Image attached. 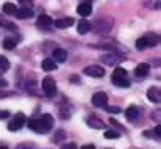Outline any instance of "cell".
I'll return each mask as SVG.
<instances>
[{"label": "cell", "mask_w": 161, "mask_h": 149, "mask_svg": "<svg viewBox=\"0 0 161 149\" xmlns=\"http://www.w3.org/2000/svg\"><path fill=\"white\" fill-rule=\"evenodd\" d=\"M68 58V52L64 49H54L53 51V61L54 63H64Z\"/></svg>", "instance_id": "11"}, {"label": "cell", "mask_w": 161, "mask_h": 149, "mask_svg": "<svg viewBox=\"0 0 161 149\" xmlns=\"http://www.w3.org/2000/svg\"><path fill=\"white\" fill-rule=\"evenodd\" d=\"M17 149H36V147L31 146V144H20V146H17Z\"/></svg>", "instance_id": "30"}, {"label": "cell", "mask_w": 161, "mask_h": 149, "mask_svg": "<svg viewBox=\"0 0 161 149\" xmlns=\"http://www.w3.org/2000/svg\"><path fill=\"white\" fill-rule=\"evenodd\" d=\"M120 137V134L117 132V130H105V139H119Z\"/></svg>", "instance_id": "25"}, {"label": "cell", "mask_w": 161, "mask_h": 149, "mask_svg": "<svg viewBox=\"0 0 161 149\" xmlns=\"http://www.w3.org/2000/svg\"><path fill=\"white\" fill-rule=\"evenodd\" d=\"M92 103L95 107H105L107 105V95L103 91H98V93L92 95Z\"/></svg>", "instance_id": "7"}, {"label": "cell", "mask_w": 161, "mask_h": 149, "mask_svg": "<svg viewBox=\"0 0 161 149\" xmlns=\"http://www.w3.org/2000/svg\"><path fill=\"white\" fill-rule=\"evenodd\" d=\"M125 56L124 54H119V52H107V54H103L102 56V63L103 64H112V66H115V64H119V63H122Z\"/></svg>", "instance_id": "4"}, {"label": "cell", "mask_w": 161, "mask_h": 149, "mask_svg": "<svg viewBox=\"0 0 161 149\" xmlns=\"http://www.w3.org/2000/svg\"><path fill=\"white\" fill-rule=\"evenodd\" d=\"M8 115H10V113H8L7 110H0V119H8Z\"/></svg>", "instance_id": "31"}, {"label": "cell", "mask_w": 161, "mask_h": 149, "mask_svg": "<svg viewBox=\"0 0 161 149\" xmlns=\"http://www.w3.org/2000/svg\"><path fill=\"white\" fill-rule=\"evenodd\" d=\"M105 110H107L108 113H119L120 108H119V107H110V105H105Z\"/></svg>", "instance_id": "27"}, {"label": "cell", "mask_w": 161, "mask_h": 149, "mask_svg": "<svg viewBox=\"0 0 161 149\" xmlns=\"http://www.w3.org/2000/svg\"><path fill=\"white\" fill-rule=\"evenodd\" d=\"M0 149H7V147L5 146H0Z\"/></svg>", "instance_id": "36"}, {"label": "cell", "mask_w": 161, "mask_h": 149, "mask_svg": "<svg viewBox=\"0 0 161 149\" xmlns=\"http://www.w3.org/2000/svg\"><path fill=\"white\" fill-rule=\"evenodd\" d=\"M119 78H127V73L124 68H115L112 73V80H119Z\"/></svg>", "instance_id": "21"}, {"label": "cell", "mask_w": 161, "mask_h": 149, "mask_svg": "<svg viewBox=\"0 0 161 149\" xmlns=\"http://www.w3.org/2000/svg\"><path fill=\"white\" fill-rule=\"evenodd\" d=\"M75 24V20L71 19V17H66V19H58V20H54V25L58 29H68V27H71V25Z\"/></svg>", "instance_id": "12"}, {"label": "cell", "mask_w": 161, "mask_h": 149, "mask_svg": "<svg viewBox=\"0 0 161 149\" xmlns=\"http://www.w3.org/2000/svg\"><path fill=\"white\" fill-rule=\"evenodd\" d=\"M90 29H92V24H90L88 20L81 19L80 22H78V34H86Z\"/></svg>", "instance_id": "16"}, {"label": "cell", "mask_w": 161, "mask_h": 149, "mask_svg": "<svg viewBox=\"0 0 161 149\" xmlns=\"http://www.w3.org/2000/svg\"><path fill=\"white\" fill-rule=\"evenodd\" d=\"M76 12L78 14H80L81 17H88L90 14H92V3L90 2H83V3H80V5H78V8H76Z\"/></svg>", "instance_id": "10"}, {"label": "cell", "mask_w": 161, "mask_h": 149, "mask_svg": "<svg viewBox=\"0 0 161 149\" xmlns=\"http://www.w3.org/2000/svg\"><path fill=\"white\" fill-rule=\"evenodd\" d=\"M159 132H161L159 125H156V127H154V137H156V139H159Z\"/></svg>", "instance_id": "32"}, {"label": "cell", "mask_w": 161, "mask_h": 149, "mask_svg": "<svg viewBox=\"0 0 161 149\" xmlns=\"http://www.w3.org/2000/svg\"><path fill=\"white\" fill-rule=\"evenodd\" d=\"M8 95H12V91H0V98H2V97H8Z\"/></svg>", "instance_id": "34"}, {"label": "cell", "mask_w": 161, "mask_h": 149, "mask_svg": "<svg viewBox=\"0 0 161 149\" xmlns=\"http://www.w3.org/2000/svg\"><path fill=\"white\" fill-rule=\"evenodd\" d=\"M139 115V108L136 107V105H132V107L125 108V117H127L129 120H136Z\"/></svg>", "instance_id": "15"}, {"label": "cell", "mask_w": 161, "mask_h": 149, "mask_svg": "<svg viewBox=\"0 0 161 149\" xmlns=\"http://www.w3.org/2000/svg\"><path fill=\"white\" fill-rule=\"evenodd\" d=\"M88 125L92 127V129H103V127H105V124H103L98 117H95V115L88 117Z\"/></svg>", "instance_id": "14"}, {"label": "cell", "mask_w": 161, "mask_h": 149, "mask_svg": "<svg viewBox=\"0 0 161 149\" xmlns=\"http://www.w3.org/2000/svg\"><path fill=\"white\" fill-rule=\"evenodd\" d=\"M85 74H88V76H93V78H102L105 71H103V68L100 66H88L85 68Z\"/></svg>", "instance_id": "8"}, {"label": "cell", "mask_w": 161, "mask_h": 149, "mask_svg": "<svg viewBox=\"0 0 161 149\" xmlns=\"http://www.w3.org/2000/svg\"><path fill=\"white\" fill-rule=\"evenodd\" d=\"M51 24H53V20H51V17H49V15H41V17L37 19V27H41V29L49 27Z\"/></svg>", "instance_id": "18"}, {"label": "cell", "mask_w": 161, "mask_h": 149, "mask_svg": "<svg viewBox=\"0 0 161 149\" xmlns=\"http://www.w3.org/2000/svg\"><path fill=\"white\" fill-rule=\"evenodd\" d=\"M41 68L44 69V71H53V69H56V63L53 59H42Z\"/></svg>", "instance_id": "20"}, {"label": "cell", "mask_w": 161, "mask_h": 149, "mask_svg": "<svg viewBox=\"0 0 161 149\" xmlns=\"http://www.w3.org/2000/svg\"><path fill=\"white\" fill-rule=\"evenodd\" d=\"M22 8H31L32 7V0H19Z\"/></svg>", "instance_id": "28"}, {"label": "cell", "mask_w": 161, "mask_h": 149, "mask_svg": "<svg viewBox=\"0 0 161 149\" xmlns=\"http://www.w3.org/2000/svg\"><path fill=\"white\" fill-rule=\"evenodd\" d=\"M42 90H44V93L47 95V97H54L56 95V83L53 78H44L42 80Z\"/></svg>", "instance_id": "6"}, {"label": "cell", "mask_w": 161, "mask_h": 149, "mask_svg": "<svg viewBox=\"0 0 161 149\" xmlns=\"http://www.w3.org/2000/svg\"><path fill=\"white\" fill-rule=\"evenodd\" d=\"M17 46V41L15 39H5V41H3V47H5V49H14V47Z\"/></svg>", "instance_id": "24"}, {"label": "cell", "mask_w": 161, "mask_h": 149, "mask_svg": "<svg viewBox=\"0 0 161 149\" xmlns=\"http://www.w3.org/2000/svg\"><path fill=\"white\" fill-rule=\"evenodd\" d=\"M61 149H78V147H76V144H73V142H71V144H63Z\"/></svg>", "instance_id": "29"}, {"label": "cell", "mask_w": 161, "mask_h": 149, "mask_svg": "<svg viewBox=\"0 0 161 149\" xmlns=\"http://www.w3.org/2000/svg\"><path fill=\"white\" fill-rule=\"evenodd\" d=\"M3 14H8V15H15L17 14V10H19V8H17L14 3H10V2H7V3H3Z\"/></svg>", "instance_id": "19"}, {"label": "cell", "mask_w": 161, "mask_h": 149, "mask_svg": "<svg viewBox=\"0 0 161 149\" xmlns=\"http://www.w3.org/2000/svg\"><path fill=\"white\" fill-rule=\"evenodd\" d=\"M158 42H159V36H158V34L147 32V34H144L142 37H139V39H137V42H136V47H137V49H146V47H154V46H158Z\"/></svg>", "instance_id": "2"}, {"label": "cell", "mask_w": 161, "mask_h": 149, "mask_svg": "<svg viewBox=\"0 0 161 149\" xmlns=\"http://www.w3.org/2000/svg\"><path fill=\"white\" fill-rule=\"evenodd\" d=\"M8 68H10V63H8V59L5 58V56H0V73H5Z\"/></svg>", "instance_id": "22"}, {"label": "cell", "mask_w": 161, "mask_h": 149, "mask_svg": "<svg viewBox=\"0 0 161 149\" xmlns=\"http://www.w3.org/2000/svg\"><path fill=\"white\" fill-rule=\"evenodd\" d=\"M53 115H49V113H42L41 117H37V119H31L27 122V127L32 130H36V132H47V130L53 127Z\"/></svg>", "instance_id": "1"}, {"label": "cell", "mask_w": 161, "mask_h": 149, "mask_svg": "<svg viewBox=\"0 0 161 149\" xmlns=\"http://www.w3.org/2000/svg\"><path fill=\"white\" fill-rule=\"evenodd\" d=\"M64 137H66V135H64V130H58V132H56V134H54V137H53V141H54V142H58V141H59V142H61V141H63V139H64Z\"/></svg>", "instance_id": "26"}, {"label": "cell", "mask_w": 161, "mask_h": 149, "mask_svg": "<svg viewBox=\"0 0 161 149\" xmlns=\"http://www.w3.org/2000/svg\"><path fill=\"white\" fill-rule=\"evenodd\" d=\"M112 25H114V19H110V17L100 19V20H97V24H95V32L97 34H108L112 29Z\"/></svg>", "instance_id": "3"}, {"label": "cell", "mask_w": 161, "mask_h": 149, "mask_svg": "<svg viewBox=\"0 0 161 149\" xmlns=\"http://www.w3.org/2000/svg\"><path fill=\"white\" fill-rule=\"evenodd\" d=\"M134 73H136V76H147V74H149V64L147 63L137 64L136 69H134Z\"/></svg>", "instance_id": "13"}, {"label": "cell", "mask_w": 161, "mask_h": 149, "mask_svg": "<svg viewBox=\"0 0 161 149\" xmlns=\"http://www.w3.org/2000/svg\"><path fill=\"white\" fill-rule=\"evenodd\" d=\"M159 93H161V91H159L158 86H151V88L147 90V100L153 102V103H159V100H161Z\"/></svg>", "instance_id": "9"}, {"label": "cell", "mask_w": 161, "mask_h": 149, "mask_svg": "<svg viewBox=\"0 0 161 149\" xmlns=\"http://www.w3.org/2000/svg\"><path fill=\"white\" fill-rule=\"evenodd\" d=\"M32 15H34L32 14V8H19L17 14H15L17 19H31Z\"/></svg>", "instance_id": "17"}, {"label": "cell", "mask_w": 161, "mask_h": 149, "mask_svg": "<svg viewBox=\"0 0 161 149\" xmlns=\"http://www.w3.org/2000/svg\"><path fill=\"white\" fill-rule=\"evenodd\" d=\"M0 86H7V81L2 80V78H0Z\"/></svg>", "instance_id": "35"}, {"label": "cell", "mask_w": 161, "mask_h": 149, "mask_svg": "<svg viewBox=\"0 0 161 149\" xmlns=\"http://www.w3.org/2000/svg\"><path fill=\"white\" fill-rule=\"evenodd\" d=\"M80 149H95V146L93 144H85V146H81Z\"/></svg>", "instance_id": "33"}, {"label": "cell", "mask_w": 161, "mask_h": 149, "mask_svg": "<svg viewBox=\"0 0 161 149\" xmlns=\"http://www.w3.org/2000/svg\"><path fill=\"white\" fill-rule=\"evenodd\" d=\"M25 124V115L22 112H19L17 115L12 119L10 122H8V130H12V132H15V130L22 129V125Z\"/></svg>", "instance_id": "5"}, {"label": "cell", "mask_w": 161, "mask_h": 149, "mask_svg": "<svg viewBox=\"0 0 161 149\" xmlns=\"http://www.w3.org/2000/svg\"><path fill=\"white\" fill-rule=\"evenodd\" d=\"M112 81H114V85L120 86V88H129V86H130V83H129L127 78H119V80H112Z\"/></svg>", "instance_id": "23"}]
</instances>
